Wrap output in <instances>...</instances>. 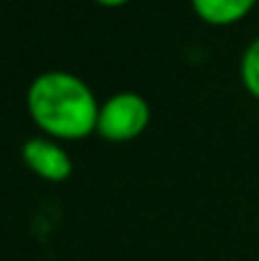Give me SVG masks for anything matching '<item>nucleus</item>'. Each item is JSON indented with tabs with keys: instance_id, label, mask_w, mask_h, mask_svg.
Returning a JSON list of instances; mask_svg holds the SVG:
<instances>
[{
	"instance_id": "1",
	"label": "nucleus",
	"mask_w": 259,
	"mask_h": 261,
	"mask_svg": "<svg viewBox=\"0 0 259 261\" xmlns=\"http://www.w3.org/2000/svg\"><path fill=\"white\" fill-rule=\"evenodd\" d=\"M99 104L94 89L64 69L41 71L26 89V112L38 135L59 142H79L94 135Z\"/></svg>"
},
{
	"instance_id": "2",
	"label": "nucleus",
	"mask_w": 259,
	"mask_h": 261,
	"mask_svg": "<svg viewBox=\"0 0 259 261\" xmlns=\"http://www.w3.org/2000/svg\"><path fill=\"white\" fill-rule=\"evenodd\" d=\"M153 112L143 94L137 91H117L99 104L97 114V132L104 142L125 145L145 135L150 127Z\"/></svg>"
},
{
	"instance_id": "3",
	"label": "nucleus",
	"mask_w": 259,
	"mask_h": 261,
	"mask_svg": "<svg viewBox=\"0 0 259 261\" xmlns=\"http://www.w3.org/2000/svg\"><path fill=\"white\" fill-rule=\"evenodd\" d=\"M20 160L36 177L46 182H64L74 173V160L64 147V142L46 135L28 137L20 145Z\"/></svg>"
},
{
	"instance_id": "4",
	"label": "nucleus",
	"mask_w": 259,
	"mask_h": 261,
	"mask_svg": "<svg viewBox=\"0 0 259 261\" xmlns=\"http://www.w3.org/2000/svg\"><path fill=\"white\" fill-rule=\"evenodd\" d=\"M259 0H191V10L196 18L214 28H229L242 23Z\"/></svg>"
},
{
	"instance_id": "5",
	"label": "nucleus",
	"mask_w": 259,
	"mask_h": 261,
	"mask_svg": "<svg viewBox=\"0 0 259 261\" xmlns=\"http://www.w3.org/2000/svg\"><path fill=\"white\" fill-rule=\"evenodd\" d=\"M239 79H242V87L247 89V94L259 101V36L249 41V46L242 54Z\"/></svg>"
},
{
	"instance_id": "6",
	"label": "nucleus",
	"mask_w": 259,
	"mask_h": 261,
	"mask_svg": "<svg viewBox=\"0 0 259 261\" xmlns=\"http://www.w3.org/2000/svg\"><path fill=\"white\" fill-rule=\"evenodd\" d=\"M94 5H99V8H107V10H117V8H125L127 3H132V0H91Z\"/></svg>"
}]
</instances>
